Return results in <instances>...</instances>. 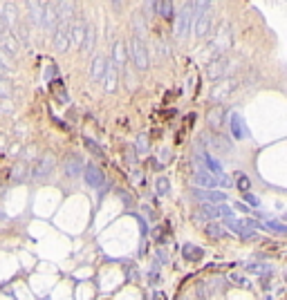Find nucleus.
Wrapping results in <instances>:
<instances>
[{
  "label": "nucleus",
  "instance_id": "1",
  "mask_svg": "<svg viewBox=\"0 0 287 300\" xmlns=\"http://www.w3.org/2000/svg\"><path fill=\"white\" fill-rule=\"evenodd\" d=\"M231 43H233V32H231V27H229V23H222V25H220V30H218V34H215V38L211 41V45H209V52H211V54H215L213 59H218V56H224V52L231 47Z\"/></svg>",
  "mask_w": 287,
  "mask_h": 300
},
{
  "label": "nucleus",
  "instance_id": "2",
  "mask_svg": "<svg viewBox=\"0 0 287 300\" xmlns=\"http://www.w3.org/2000/svg\"><path fill=\"white\" fill-rule=\"evenodd\" d=\"M233 65H236V63H231V59H227V56L211 59V63L207 65V76L213 81V83H220V81H224L229 74H231Z\"/></svg>",
  "mask_w": 287,
  "mask_h": 300
},
{
  "label": "nucleus",
  "instance_id": "3",
  "mask_svg": "<svg viewBox=\"0 0 287 300\" xmlns=\"http://www.w3.org/2000/svg\"><path fill=\"white\" fill-rule=\"evenodd\" d=\"M191 25H193V5L184 3L180 7L178 23H175V36H178V38H186V36H189Z\"/></svg>",
  "mask_w": 287,
  "mask_h": 300
},
{
  "label": "nucleus",
  "instance_id": "4",
  "mask_svg": "<svg viewBox=\"0 0 287 300\" xmlns=\"http://www.w3.org/2000/svg\"><path fill=\"white\" fill-rule=\"evenodd\" d=\"M256 222L258 220H251V217H247V220H227L224 224H227L229 231H233V233H238L240 238H256Z\"/></svg>",
  "mask_w": 287,
  "mask_h": 300
},
{
  "label": "nucleus",
  "instance_id": "5",
  "mask_svg": "<svg viewBox=\"0 0 287 300\" xmlns=\"http://www.w3.org/2000/svg\"><path fill=\"white\" fill-rule=\"evenodd\" d=\"M130 56H132V63L137 65V70H148L151 61H148V50H146L144 38L132 36V41H130Z\"/></svg>",
  "mask_w": 287,
  "mask_h": 300
},
{
  "label": "nucleus",
  "instance_id": "6",
  "mask_svg": "<svg viewBox=\"0 0 287 300\" xmlns=\"http://www.w3.org/2000/svg\"><path fill=\"white\" fill-rule=\"evenodd\" d=\"M52 171H54V157L52 155H43V157L36 159L34 168H32V177L34 180H45V177H50Z\"/></svg>",
  "mask_w": 287,
  "mask_h": 300
},
{
  "label": "nucleus",
  "instance_id": "7",
  "mask_svg": "<svg viewBox=\"0 0 287 300\" xmlns=\"http://www.w3.org/2000/svg\"><path fill=\"white\" fill-rule=\"evenodd\" d=\"M54 36V50L56 52H68L70 47V23H59L56 25V32L52 34Z\"/></svg>",
  "mask_w": 287,
  "mask_h": 300
},
{
  "label": "nucleus",
  "instance_id": "8",
  "mask_svg": "<svg viewBox=\"0 0 287 300\" xmlns=\"http://www.w3.org/2000/svg\"><path fill=\"white\" fill-rule=\"evenodd\" d=\"M43 27L47 34H54L56 25H59V18H56V3H43Z\"/></svg>",
  "mask_w": 287,
  "mask_h": 300
},
{
  "label": "nucleus",
  "instance_id": "9",
  "mask_svg": "<svg viewBox=\"0 0 287 300\" xmlns=\"http://www.w3.org/2000/svg\"><path fill=\"white\" fill-rule=\"evenodd\" d=\"M200 211H202L207 217H211V220H215V217L233 220V209L231 206H227V204H202L200 206Z\"/></svg>",
  "mask_w": 287,
  "mask_h": 300
},
{
  "label": "nucleus",
  "instance_id": "10",
  "mask_svg": "<svg viewBox=\"0 0 287 300\" xmlns=\"http://www.w3.org/2000/svg\"><path fill=\"white\" fill-rule=\"evenodd\" d=\"M83 177H85V184H88L90 188H101L103 184H106V177H103V173L99 171L94 164H85Z\"/></svg>",
  "mask_w": 287,
  "mask_h": 300
},
{
  "label": "nucleus",
  "instance_id": "11",
  "mask_svg": "<svg viewBox=\"0 0 287 300\" xmlns=\"http://www.w3.org/2000/svg\"><path fill=\"white\" fill-rule=\"evenodd\" d=\"M83 168H85V162L81 155H68V157H65L63 171L68 177H79L81 173H83Z\"/></svg>",
  "mask_w": 287,
  "mask_h": 300
},
{
  "label": "nucleus",
  "instance_id": "12",
  "mask_svg": "<svg viewBox=\"0 0 287 300\" xmlns=\"http://www.w3.org/2000/svg\"><path fill=\"white\" fill-rule=\"evenodd\" d=\"M0 12H3V18H5V25H7V32H16V27L21 25V18H18V12H16V5L14 3H5L3 7H0Z\"/></svg>",
  "mask_w": 287,
  "mask_h": 300
},
{
  "label": "nucleus",
  "instance_id": "13",
  "mask_svg": "<svg viewBox=\"0 0 287 300\" xmlns=\"http://www.w3.org/2000/svg\"><path fill=\"white\" fill-rule=\"evenodd\" d=\"M85 25H88V23H85L83 18H76V21L70 23V43H72L74 47H81V45H83Z\"/></svg>",
  "mask_w": 287,
  "mask_h": 300
},
{
  "label": "nucleus",
  "instance_id": "14",
  "mask_svg": "<svg viewBox=\"0 0 287 300\" xmlns=\"http://www.w3.org/2000/svg\"><path fill=\"white\" fill-rule=\"evenodd\" d=\"M211 27H213V12L202 14V16H198L193 21V32H195V36L198 38L207 36V34L211 32Z\"/></svg>",
  "mask_w": 287,
  "mask_h": 300
},
{
  "label": "nucleus",
  "instance_id": "15",
  "mask_svg": "<svg viewBox=\"0 0 287 300\" xmlns=\"http://www.w3.org/2000/svg\"><path fill=\"white\" fill-rule=\"evenodd\" d=\"M103 90L106 92H114L119 88V72H117V67L112 65V63H106V72H103Z\"/></svg>",
  "mask_w": 287,
  "mask_h": 300
},
{
  "label": "nucleus",
  "instance_id": "16",
  "mask_svg": "<svg viewBox=\"0 0 287 300\" xmlns=\"http://www.w3.org/2000/svg\"><path fill=\"white\" fill-rule=\"evenodd\" d=\"M229 130H231V137L233 139H247L249 134H247V128H245V121L238 112H231V117H229Z\"/></svg>",
  "mask_w": 287,
  "mask_h": 300
},
{
  "label": "nucleus",
  "instance_id": "17",
  "mask_svg": "<svg viewBox=\"0 0 287 300\" xmlns=\"http://www.w3.org/2000/svg\"><path fill=\"white\" fill-rule=\"evenodd\" d=\"M0 50H3L7 56H16L18 50H21V45H18V38L14 36L12 32H5L3 36H0Z\"/></svg>",
  "mask_w": 287,
  "mask_h": 300
},
{
  "label": "nucleus",
  "instance_id": "18",
  "mask_svg": "<svg viewBox=\"0 0 287 300\" xmlns=\"http://www.w3.org/2000/svg\"><path fill=\"white\" fill-rule=\"evenodd\" d=\"M233 88H236V81H233V79L220 81V83L213 88V92H211V101H222V99H227V96L233 92Z\"/></svg>",
  "mask_w": 287,
  "mask_h": 300
},
{
  "label": "nucleus",
  "instance_id": "19",
  "mask_svg": "<svg viewBox=\"0 0 287 300\" xmlns=\"http://www.w3.org/2000/svg\"><path fill=\"white\" fill-rule=\"evenodd\" d=\"M193 195L200 197L202 202H209V204H215V202H218V204H220V202H227V195H224L222 191H218V188H213V191H202V188L198 191V188H195Z\"/></svg>",
  "mask_w": 287,
  "mask_h": 300
},
{
  "label": "nucleus",
  "instance_id": "20",
  "mask_svg": "<svg viewBox=\"0 0 287 300\" xmlns=\"http://www.w3.org/2000/svg\"><path fill=\"white\" fill-rule=\"evenodd\" d=\"M9 180H12L14 184H21V182H27L30 180V168H27L25 162H16L12 166V171H9Z\"/></svg>",
  "mask_w": 287,
  "mask_h": 300
},
{
  "label": "nucleus",
  "instance_id": "21",
  "mask_svg": "<svg viewBox=\"0 0 287 300\" xmlns=\"http://www.w3.org/2000/svg\"><path fill=\"white\" fill-rule=\"evenodd\" d=\"M112 65L117 67V72H121L126 67V43L123 41H117L112 47Z\"/></svg>",
  "mask_w": 287,
  "mask_h": 300
},
{
  "label": "nucleus",
  "instance_id": "22",
  "mask_svg": "<svg viewBox=\"0 0 287 300\" xmlns=\"http://www.w3.org/2000/svg\"><path fill=\"white\" fill-rule=\"evenodd\" d=\"M74 14H76L74 3H56V18H59V23H72Z\"/></svg>",
  "mask_w": 287,
  "mask_h": 300
},
{
  "label": "nucleus",
  "instance_id": "23",
  "mask_svg": "<svg viewBox=\"0 0 287 300\" xmlns=\"http://www.w3.org/2000/svg\"><path fill=\"white\" fill-rule=\"evenodd\" d=\"M195 184L198 186H204V191H213L215 186H218V180H215V175H211L209 171H198L195 173Z\"/></svg>",
  "mask_w": 287,
  "mask_h": 300
},
{
  "label": "nucleus",
  "instance_id": "24",
  "mask_svg": "<svg viewBox=\"0 0 287 300\" xmlns=\"http://www.w3.org/2000/svg\"><path fill=\"white\" fill-rule=\"evenodd\" d=\"M182 255H184L189 262H198V260L204 258V249H200L198 244H191V242H186V244L182 246Z\"/></svg>",
  "mask_w": 287,
  "mask_h": 300
},
{
  "label": "nucleus",
  "instance_id": "25",
  "mask_svg": "<svg viewBox=\"0 0 287 300\" xmlns=\"http://www.w3.org/2000/svg\"><path fill=\"white\" fill-rule=\"evenodd\" d=\"M27 14H30L32 25L41 27V23H43V3H27Z\"/></svg>",
  "mask_w": 287,
  "mask_h": 300
},
{
  "label": "nucleus",
  "instance_id": "26",
  "mask_svg": "<svg viewBox=\"0 0 287 300\" xmlns=\"http://www.w3.org/2000/svg\"><path fill=\"white\" fill-rule=\"evenodd\" d=\"M106 56H94V61H92V81H101L103 79V72H106Z\"/></svg>",
  "mask_w": 287,
  "mask_h": 300
},
{
  "label": "nucleus",
  "instance_id": "27",
  "mask_svg": "<svg viewBox=\"0 0 287 300\" xmlns=\"http://www.w3.org/2000/svg\"><path fill=\"white\" fill-rule=\"evenodd\" d=\"M207 121H209V128H215V132H218L220 128H222V123H224V110L222 108H215V110H211L209 112V117H207Z\"/></svg>",
  "mask_w": 287,
  "mask_h": 300
},
{
  "label": "nucleus",
  "instance_id": "28",
  "mask_svg": "<svg viewBox=\"0 0 287 300\" xmlns=\"http://www.w3.org/2000/svg\"><path fill=\"white\" fill-rule=\"evenodd\" d=\"M155 12L160 14L162 18H166V21H171L175 14V5L171 3V0H162V3H155Z\"/></svg>",
  "mask_w": 287,
  "mask_h": 300
},
{
  "label": "nucleus",
  "instance_id": "29",
  "mask_svg": "<svg viewBox=\"0 0 287 300\" xmlns=\"http://www.w3.org/2000/svg\"><path fill=\"white\" fill-rule=\"evenodd\" d=\"M94 38H97V34H94V25H92V23H88V25H85V38H83V45H81V50H83L85 54L94 50Z\"/></svg>",
  "mask_w": 287,
  "mask_h": 300
},
{
  "label": "nucleus",
  "instance_id": "30",
  "mask_svg": "<svg viewBox=\"0 0 287 300\" xmlns=\"http://www.w3.org/2000/svg\"><path fill=\"white\" fill-rule=\"evenodd\" d=\"M211 143H213L215 150H222V153H229V150H231V141H229L227 137H222V134H218V132L211 134Z\"/></svg>",
  "mask_w": 287,
  "mask_h": 300
},
{
  "label": "nucleus",
  "instance_id": "31",
  "mask_svg": "<svg viewBox=\"0 0 287 300\" xmlns=\"http://www.w3.org/2000/svg\"><path fill=\"white\" fill-rule=\"evenodd\" d=\"M207 235L209 238H213V240H224L227 238V231H224L218 222H209L207 224Z\"/></svg>",
  "mask_w": 287,
  "mask_h": 300
},
{
  "label": "nucleus",
  "instance_id": "32",
  "mask_svg": "<svg viewBox=\"0 0 287 300\" xmlns=\"http://www.w3.org/2000/svg\"><path fill=\"white\" fill-rule=\"evenodd\" d=\"M256 229H265V231H274V233H285V224L271 220V222H256Z\"/></svg>",
  "mask_w": 287,
  "mask_h": 300
},
{
  "label": "nucleus",
  "instance_id": "33",
  "mask_svg": "<svg viewBox=\"0 0 287 300\" xmlns=\"http://www.w3.org/2000/svg\"><path fill=\"white\" fill-rule=\"evenodd\" d=\"M202 159H204V164L209 166L211 175H220V173H222V166H220L218 159H213V155H211V153H204V155H202Z\"/></svg>",
  "mask_w": 287,
  "mask_h": 300
},
{
  "label": "nucleus",
  "instance_id": "34",
  "mask_svg": "<svg viewBox=\"0 0 287 300\" xmlns=\"http://www.w3.org/2000/svg\"><path fill=\"white\" fill-rule=\"evenodd\" d=\"M14 94V88L7 79H0V101H9Z\"/></svg>",
  "mask_w": 287,
  "mask_h": 300
},
{
  "label": "nucleus",
  "instance_id": "35",
  "mask_svg": "<svg viewBox=\"0 0 287 300\" xmlns=\"http://www.w3.org/2000/svg\"><path fill=\"white\" fill-rule=\"evenodd\" d=\"M247 271L249 273H262V275H269V273H274V269L269 267V264H247Z\"/></svg>",
  "mask_w": 287,
  "mask_h": 300
},
{
  "label": "nucleus",
  "instance_id": "36",
  "mask_svg": "<svg viewBox=\"0 0 287 300\" xmlns=\"http://www.w3.org/2000/svg\"><path fill=\"white\" fill-rule=\"evenodd\" d=\"M56 90V101H61V103H65L68 101V94H65V90H63V83H61L59 79H54L52 81V92Z\"/></svg>",
  "mask_w": 287,
  "mask_h": 300
},
{
  "label": "nucleus",
  "instance_id": "37",
  "mask_svg": "<svg viewBox=\"0 0 287 300\" xmlns=\"http://www.w3.org/2000/svg\"><path fill=\"white\" fill-rule=\"evenodd\" d=\"M155 191H157V195H169V180L166 177H157L155 180Z\"/></svg>",
  "mask_w": 287,
  "mask_h": 300
},
{
  "label": "nucleus",
  "instance_id": "38",
  "mask_svg": "<svg viewBox=\"0 0 287 300\" xmlns=\"http://www.w3.org/2000/svg\"><path fill=\"white\" fill-rule=\"evenodd\" d=\"M83 143H85V148H88L92 155H97V157H101V155H103V150L99 148V143H97V141H92L90 137H85V139H83Z\"/></svg>",
  "mask_w": 287,
  "mask_h": 300
},
{
  "label": "nucleus",
  "instance_id": "39",
  "mask_svg": "<svg viewBox=\"0 0 287 300\" xmlns=\"http://www.w3.org/2000/svg\"><path fill=\"white\" fill-rule=\"evenodd\" d=\"M135 150H137V153H148V137H146V134H139V137H137Z\"/></svg>",
  "mask_w": 287,
  "mask_h": 300
},
{
  "label": "nucleus",
  "instance_id": "40",
  "mask_svg": "<svg viewBox=\"0 0 287 300\" xmlns=\"http://www.w3.org/2000/svg\"><path fill=\"white\" fill-rule=\"evenodd\" d=\"M238 188H240V191H249V177H247V175H242V173H238Z\"/></svg>",
  "mask_w": 287,
  "mask_h": 300
},
{
  "label": "nucleus",
  "instance_id": "41",
  "mask_svg": "<svg viewBox=\"0 0 287 300\" xmlns=\"http://www.w3.org/2000/svg\"><path fill=\"white\" fill-rule=\"evenodd\" d=\"M229 280H231L233 284H238V287H247V284H249V280L242 278V275H238V273H231L229 275Z\"/></svg>",
  "mask_w": 287,
  "mask_h": 300
},
{
  "label": "nucleus",
  "instance_id": "42",
  "mask_svg": "<svg viewBox=\"0 0 287 300\" xmlns=\"http://www.w3.org/2000/svg\"><path fill=\"white\" fill-rule=\"evenodd\" d=\"M135 27H137V38H144V32H146V25L141 23V16L137 14L135 16Z\"/></svg>",
  "mask_w": 287,
  "mask_h": 300
},
{
  "label": "nucleus",
  "instance_id": "43",
  "mask_svg": "<svg viewBox=\"0 0 287 300\" xmlns=\"http://www.w3.org/2000/svg\"><path fill=\"white\" fill-rule=\"evenodd\" d=\"M119 195H121V200L126 202L128 206H132V204H135V200H132V195H130V193H126V191H119Z\"/></svg>",
  "mask_w": 287,
  "mask_h": 300
},
{
  "label": "nucleus",
  "instance_id": "44",
  "mask_svg": "<svg viewBox=\"0 0 287 300\" xmlns=\"http://www.w3.org/2000/svg\"><path fill=\"white\" fill-rule=\"evenodd\" d=\"M245 202H247V204H251V206H260L258 197H256V195H251V193H247V195H245Z\"/></svg>",
  "mask_w": 287,
  "mask_h": 300
},
{
  "label": "nucleus",
  "instance_id": "45",
  "mask_svg": "<svg viewBox=\"0 0 287 300\" xmlns=\"http://www.w3.org/2000/svg\"><path fill=\"white\" fill-rule=\"evenodd\" d=\"M126 159H128V164H135V162H137V157H135V148H126Z\"/></svg>",
  "mask_w": 287,
  "mask_h": 300
},
{
  "label": "nucleus",
  "instance_id": "46",
  "mask_svg": "<svg viewBox=\"0 0 287 300\" xmlns=\"http://www.w3.org/2000/svg\"><path fill=\"white\" fill-rule=\"evenodd\" d=\"M155 262L157 264H166V253H164V251H157V253H155Z\"/></svg>",
  "mask_w": 287,
  "mask_h": 300
},
{
  "label": "nucleus",
  "instance_id": "47",
  "mask_svg": "<svg viewBox=\"0 0 287 300\" xmlns=\"http://www.w3.org/2000/svg\"><path fill=\"white\" fill-rule=\"evenodd\" d=\"M153 300H169L164 291H153Z\"/></svg>",
  "mask_w": 287,
  "mask_h": 300
},
{
  "label": "nucleus",
  "instance_id": "48",
  "mask_svg": "<svg viewBox=\"0 0 287 300\" xmlns=\"http://www.w3.org/2000/svg\"><path fill=\"white\" fill-rule=\"evenodd\" d=\"M7 32V25H5V18H3V12H0V36Z\"/></svg>",
  "mask_w": 287,
  "mask_h": 300
},
{
  "label": "nucleus",
  "instance_id": "49",
  "mask_svg": "<svg viewBox=\"0 0 287 300\" xmlns=\"http://www.w3.org/2000/svg\"><path fill=\"white\" fill-rule=\"evenodd\" d=\"M148 280H151L153 284H157V282H160V273H157V271H153V273H151V278H148Z\"/></svg>",
  "mask_w": 287,
  "mask_h": 300
},
{
  "label": "nucleus",
  "instance_id": "50",
  "mask_svg": "<svg viewBox=\"0 0 287 300\" xmlns=\"http://www.w3.org/2000/svg\"><path fill=\"white\" fill-rule=\"evenodd\" d=\"M236 209H238V211H242V213H247V211H249L245 204H240V202H236Z\"/></svg>",
  "mask_w": 287,
  "mask_h": 300
},
{
  "label": "nucleus",
  "instance_id": "51",
  "mask_svg": "<svg viewBox=\"0 0 287 300\" xmlns=\"http://www.w3.org/2000/svg\"><path fill=\"white\" fill-rule=\"evenodd\" d=\"M151 166H153V171H160V164H157L155 159H151Z\"/></svg>",
  "mask_w": 287,
  "mask_h": 300
},
{
  "label": "nucleus",
  "instance_id": "52",
  "mask_svg": "<svg viewBox=\"0 0 287 300\" xmlns=\"http://www.w3.org/2000/svg\"><path fill=\"white\" fill-rule=\"evenodd\" d=\"M5 74H7V70H5V67L0 65V79H5Z\"/></svg>",
  "mask_w": 287,
  "mask_h": 300
},
{
  "label": "nucleus",
  "instance_id": "53",
  "mask_svg": "<svg viewBox=\"0 0 287 300\" xmlns=\"http://www.w3.org/2000/svg\"><path fill=\"white\" fill-rule=\"evenodd\" d=\"M5 220H7V215H5V213L0 211V222H5Z\"/></svg>",
  "mask_w": 287,
  "mask_h": 300
}]
</instances>
